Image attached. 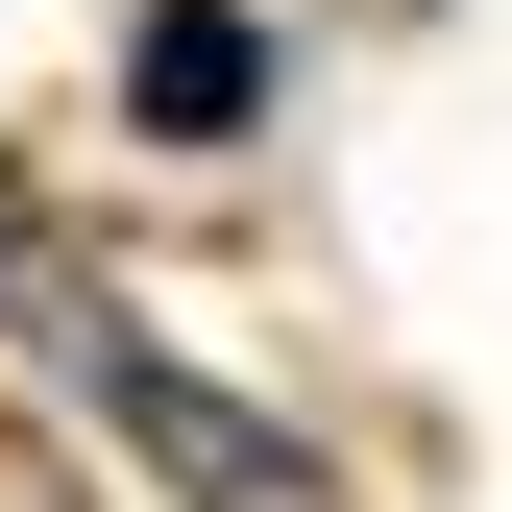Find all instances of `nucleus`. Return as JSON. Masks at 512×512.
Returning <instances> with one entry per match:
<instances>
[{"mask_svg":"<svg viewBox=\"0 0 512 512\" xmlns=\"http://www.w3.org/2000/svg\"><path fill=\"white\" fill-rule=\"evenodd\" d=\"M98 415L147 439V464L196 488V512H293V439H269V415H220L196 366H122V342H98Z\"/></svg>","mask_w":512,"mask_h":512,"instance_id":"nucleus-1","label":"nucleus"}]
</instances>
